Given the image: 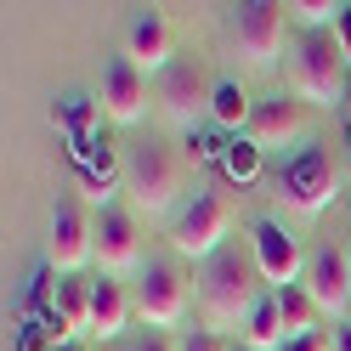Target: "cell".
Segmentation results:
<instances>
[{
    "label": "cell",
    "mask_w": 351,
    "mask_h": 351,
    "mask_svg": "<svg viewBox=\"0 0 351 351\" xmlns=\"http://www.w3.org/2000/svg\"><path fill=\"white\" fill-rule=\"evenodd\" d=\"M261 267H255V255L250 250H221L204 267V278H199V300H204V328H215V335H221V328H244V317L255 312L261 306Z\"/></svg>",
    "instance_id": "6da1fadb"
},
{
    "label": "cell",
    "mask_w": 351,
    "mask_h": 351,
    "mask_svg": "<svg viewBox=\"0 0 351 351\" xmlns=\"http://www.w3.org/2000/svg\"><path fill=\"white\" fill-rule=\"evenodd\" d=\"M227 238H232V204L221 199V193H193V199L176 210V221H170V250L182 255V261H210L227 250Z\"/></svg>",
    "instance_id": "7a4b0ae2"
},
{
    "label": "cell",
    "mask_w": 351,
    "mask_h": 351,
    "mask_svg": "<svg viewBox=\"0 0 351 351\" xmlns=\"http://www.w3.org/2000/svg\"><path fill=\"white\" fill-rule=\"evenodd\" d=\"M278 199L289 204L295 215H323L328 204L340 199V165L328 159L323 142H306L295 159H283V170H278Z\"/></svg>",
    "instance_id": "3957f363"
},
{
    "label": "cell",
    "mask_w": 351,
    "mask_h": 351,
    "mask_svg": "<svg viewBox=\"0 0 351 351\" xmlns=\"http://www.w3.org/2000/svg\"><path fill=\"white\" fill-rule=\"evenodd\" d=\"M346 51L335 46V34L312 29L300 40V57H295V97L312 102V108H340L346 102Z\"/></svg>",
    "instance_id": "277c9868"
},
{
    "label": "cell",
    "mask_w": 351,
    "mask_h": 351,
    "mask_svg": "<svg viewBox=\"0 0 351 351\" xmlns=\"http://www.w3.org/2000/svg\"><path fill=\"white\" fill-rule=\"evenodd\" d=\"M176 193H182L176 159H170L165 147L142 142V147L125 159V199H130V215H165V210H176Z\"/></svg>",
    "instance_id": "5b68a950"
},
{
    "label": "cell",
    "mask_w": 351,
    "mask_h": 351,
    "mask_svg": "<svg viewBox=\"0 0 351 351\" xmlns=\"http://www.w3.org/2000/svg\"><path fill=\"white\" fill-rule=\"evenodd\" d=\"M136 317L147 328H176L187 317V278L176 261H142V272H136Z\"/></svg>",
    "instance_id": "8992f818"
},
{
    "label": "cell",
    "mask_w": 351,
    "mask_h": 351,
    "mask_svg": "<svg viewBox=\"0 0 351 351\" xmlns=\"http://www.w3.org/2000/svg\"><path fill=\"white\" fill-rule=\"evenodd\" d=\"M250 255H255V267H261V278H267L272 295L278 289H295V283L306 278V261H312V255H300L295 232L283 221H272V215H261V221L250 227Z\"/></svg>",
    "instance_id": "52a82bcc"
},
{
    "label": "cell",
    "mask_w": 351,
    "mask_h": 351,
    "mask_svg": "<svg viewBox=\"0 0 351 351\" xmlns=\"http://www.w3.org/2000/svg\"><path fill=\"white\" fill-rule=\"evenodd\" d=\"M91 261H97V221H91V215H85L74 199H57L46 267H57L62 278H80V267H91Z\"/></svg>",
    "instance_id": "ba28073f"
},
{
    "label": "cell",
    "mask_w": 351,
    "mask_h": 351,
    "mask_svg": "<svg viewBox=\"0 0 351 351\" xmlns=\"http://www.w3.org/2000/svg\"><path fill=\"white\" fill-rule=\"evenodd\" d=\"M283 23H289V6H278V0H250V6H238V17H232V40H238V51H244L255 69H272L278 51H283Z\"/></svg>",
    "instance_id": "9c48e42d"
},
{
    "label": "cell",
    "mask_w": 351,
    "mask_h": 351,
    "mask_svg": "<svg viewBox=\"0 0 351 351\" xmlns=\"http://www.w3.org/2000/svg\"><path fill=\"white\" fill-rule=\"evenodd\" d=\"M210 97H215V85L204 80V69L193 57H176L159 74V108L182 130H199V114H210Z\"/></svg>",
    "instance_id": "30bf717a"
},
{
    "label": "cell",
    "mask_w": 351,
    "mask_h": 351,
    "mask_svg": "<svg viewBox=\"0 0 351 351\" xmlns=\"http://www.w3.org/2000/svg\"><path fill=\"white\" fill-rule=\"evenodd\" d=\"M97 272L119 278V272H142V238H136V215L119 204H102L97 215Z\"/></svg>",
    "instance_id": "8fae6325"
},
{
    "label": "cell",
    "mask_w": 351,
    "mask_h": 351,
    "mask_svg": "<svg viewBox=\"0 0 351 351\" xmlns=\"http://www.w3.org/2000/svg\"><path fill=\"white\" fill-rule=\"evenodd\" d=\"M244 136L261 147V153H278V147H289L306 136V102L300 97H267V102H255V114L244 125Z\"/></svg>",
    "instance_id": "7c38bea8"
},
{
    "label": "cell",
    "mask_w": 351,
    "mask_h": 351,
    "mask_svg": "<svg viewBox=\"0 0 351 351\" xmlns=\"http://www.w3.org/2000/svg\"><path fill=\"white\" fill-rule=\"evenodd\" d=\"M102 114L114 125H136L147 114V74L125 51L102 62Z\"/></svg>",
    "instance_id": "4fadbf2b"
},
{
    "label": "cell",
    "mask_w": 351,
    "mask_h": 351,
    "mask_svg": "<svg viewBox=\"0 0 351 351\" xmlns=\"http://www.w3.org/2000/svg\"><path fill=\"white\" fill-rule=\"evenodd\" d=\"M306 295H312L328 317H340V312H351V261H346V250H335V244H323L312 261H306Z\"/></svg>",
    "instance_id": "5bb4252c"
},
{
    "label": "cell",
    "mask_w": 351,
    "mask_h": 351,
    "mask_svg": "<svg viewBox=\"0 0 351 351\" xmlns=\"http://www.w3.org/2000/svg\"><path fill=\"white\" fill-rule=\"evenodd\" d=\"M57 125H62V136H69V153H74V165H91V153H97V125L108 119L102 114V97H85V91H69L57 108Z\"/></svg>",
    "instance_id": "9a60e30c"
},
{
    "label": "cell",
    "mask_w": 351,
    "mask_h": 351,
    "mask_svg": "<svg viewBox=\"0 0 351 351\" xmlns=\"http://www.w3.org/2000/svg\"><path fill=\"white\" fill-rule=\"evenodd\" d=\"M125 57L136 62L142 74H165L170 62H176V51H170V29H165V17H136L130 23V40H125Z\"/></svg>",
    "instance_id": "2e32d148"
},
{
    "label": "cell",
    "mask_w": 351,
    "mask_h": 351,
    "mask_svg": "<svg viewBox=\"0 0 351 351\" xmlns=\"http://www.w3.org/2000/svg\"><path fill=\"white\" fill-rule=\"evenodd\" d=\"M130 300L125 295V283L119 278H108V272H97V295H91V335L97 340H119L125 335V323H130Z\"/></svg>",
    "instance_id": "e0dca14e"
},
{
    "label": "cell",
    "mask_w": 351,
    "mask_h": 351,
    "mask_svg": "<svg viewBox=\"0 0 351 351\" xmlns=\"http://www.w3.org/2000/svg\"><path fill=\"white\" fill-rule=\"evenodd\" d=\"M244 346L250 351H283L289 346V328L278 317V295H261V306L244 317Z\"/></svg>",
    "instance_id": "ac0fdd59"
},
{
    "label": "cell",
    "mask_w": 351,
    "mask_h": 351,
    "mask_svg": "<svg viewBox=\"0 0 351 351\" xmlns=\"http://www.w3.org/2000/svg\"><path fill=\"white\" fill-rule=\"evenodd\" d=\"M255 114V102L244 97V85L238 80H215V97H210V125L215 130H244Z\"/></svg>",
    "instance_id": "d6986e66"
},
{
    "label": "cell",
    "mask_w": 351,
    "mask_h": 351,
    "mask_svg": "<svg viewBox=\"0 0 351 351\" xmlns=\"http://www.w3.org/2000/svg\"><path fill=\"white\" fill-rule=\"evenodd\" d=\"M278 317H283V328H289V340H306V335H317L323 306L306 295V283H295V289H278Z\"/></svg>",
    "instance_id": "ffe728a7"
},
{
    "label": "cell",
    "mask_w": 351,
    "mask_h": 351,
    "mask_svg": "<svg viewBox=\"0 0 351 351\" xmlns=\"http://www.w3.org/2000/svg\"><path fill=\"white\" fill-rule=\"evenodd\" d=\"M91 295H97V278H62L57 283V317L74 328H85V335H91Z\"/></svg>",
    "instance_id": "44dd1931"
},
{
    "label": "cell",
    "mask_w": 351,
    "mask_h": 351,
    "mask_svg": "<svg viewBox=\"0 0 351 351\" xmlns=\"http://www.w3.org/2000/svg\"><path fill=\"white\" fill-rule=\"evenodd\" d=\"M261 159H267V153H261L250 136H227V153H221V176H227V182H238V187H250L255 176H261Z\"/></svg>",
    "instance_id": "7402d4cb"
},
{
    "label": "cell",
    "mask_w": 351,
    "mask_h": 351,
    "mask_svg": "<svg viewBox=\"0 0 351 351\" xmlns=\"http://www.w3.org/2000/svg\"><path fill=\"white\" fill-rule=\"evenodd\" d=\"M187 153H193V159H199V165H215V170H221V153H227V136H221V130H187Z\"/></svg>",
    "instance_id": "603a6c76"
},
{
    "label": "cell",
    "mask_w": 351,
    "mask_h": 351,
    "mask_svg": "<svg viewBox=\"0 0 351 351\" xmlns=\"http://www.w3.org/2000/svg\"><path fill=\"white\" fill-rule=\"evenodd\" d=\"M289 12L300 17L306 29H323V23H335V17H340V6H328V0H295Z\"/></svg>",
    "instance_id": "cb8c5ba5"
},
{
    "label": "cell",
    "mask_w": 351,
    "mask_h": 351,
    "mask_svg": "<svg viewBox=\"0 0 351 351\" xmlns=\"http://www.w3.org/2000/svg\"><path fill=\"white\" fill-rule=\"evenodd\" d=\"M176 351H232L227 335H215V328H187L182 340H176Z\"/></svg>",
    "instance_id": "d4e9b609"
},
{
    "label": "cell",
    "mask_w": 351,
    "mask_h": 351,
    "mask_svg": "<svg viewBox=\"0 0 351 351\" xmlns=\"http://www.w3.org/2000/svg\"><path fill=\"white\" fill-rule=\"evenodd\" d=\"M328 34H335V46H340V51H346V62H351V0L340 6V17H335V29H328Z\"/></svg>",
    "instance_id": "484cf974"
},
{
    "label": "cell",
    "mask_w": 351,
    "mask_h": 351,
    "mask_svg": "<svg viewBox=\"0 0 351 351\" xmlns=\"http://www.w3.org/2000/svg\"><path fill=\"white\" fill-rule=\"evenodd\" d=\"M130 351H176V340H170V335H159V328H147L142 340H130Z\"/></svg>",
    "instance_id": "4316f807"
},
{
    "label": "cell",
    "mask_w": 351,
    "mask_h": 351,
    "mask_svg": "<svg viewBox=\"0 0 351 351\" xmlns=\"http://www.w3.org/2000/svg\"><path fill=\"white\" fill-rule=\"evenodd\" d=\"M283 351H335V340H323V335H306V340H289Z\"/></svg>",
    "instance_id": "83f0119b"
},
{
    "label": "cell",
    "mask_w": 351,
    "mask_h": 351,
    "mask_svg": "<svg viewBox=\"0 0 351 351\" xmlns=\"http://www.w3.org/2000/svg\"><path fill=\"white\" fill-rule=\"evenodd\" d=\"M335 351H351V323H346L340 335H335Z\"/></svg>",
    "instance_id": "f1b7e54d"
},
{
    "label": "cell",
    "mask_w": 351,
    "mask_h": 351,
    "mask_svg": "<svg viewBox=\"0 0 351 351\" xmlns=\"http://www.w3.org/2000/svg\"><path fill=\"white\" fill-rule=\"evenodd\" d=\"M232 351H250V346H244V340H238V346H232Z\"/></svg>",
    "instance_id": "f546056e"
},
{
    "label": "cell",
    "mask_w": 351,
    "mask_h": 351,
    "mask_svg": "<svg viewBox=\"0 0 351 351\" xmlns=\"http://www.w3.org/2000/svg\"><path fill=\"white\" fill-rule=\"evenodd\" d=\"M62 351H85V346H62Z\"/></svg>",
    "instance_id": "4dcf8cb0"
},
{
    "label": "cell",
    "mask_w": 351,
    "mask_h": 351,
    "mask_svg": "<svg viewBox=\"0 0 351 351\" xmlns=\"http://www.w3.org/2000/svg\"><path fill=\"white\" fill-rule=\"evenodd\" d=\"M346 261H351V250H346Z\"/></svg>",
    "instance_id": "1f68e13d"
}]
</instances>
